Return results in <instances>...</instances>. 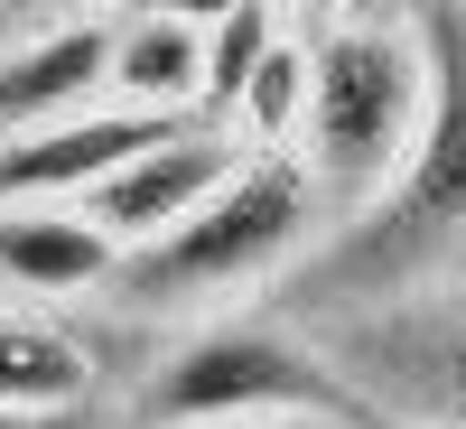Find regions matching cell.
<instances>
[{
	"mask_svg": "<svg viewBox=\"0 0 466 429\" xmlns=\"http://www.w3.org/2000/svg\"><path fill=\"white\" fill-rule=\"evenodd\" d=\"M94 383H103V364L75 327L37 318V308H0V411L66 420L94 402Z\"/></svg>",
	"mask_w": 466,
	"mask_h": 429,
	"instance_id": "30bf717a",
	"label": "cell"
},
{
	"mask_svg": "<svg viewBox=\"0 0 466 429\" xmlns=\"http://www.w3.org/2000/svg\"><path fill=\"white\" fill-rule=\"evenodd\" d=\"M457 281H466V252H457Z\"/></svg>",
	"mask_w": 466,
	"mask_h": 429,
	"instance_id": "d6986e66",
	"label": "cell"
},
{
	"mask_svg": "<svg viewBox=\"0 0 466 429\" xmlns=\"http://www.w3.org/2000/svg\"><path fill=\"white\" fill-rule=\"evenodd\" d=\"M420 112H430V56L420 28L401 19H336L308 56V178L318 197L355 215L364 197L392 187V169L410 159Z\"/></svg>",
	"mask_w": 466,
	"mask_h": 429,
	"instance_id": "3957f363",
	"label": "cell"
},
{
	"mask_svg": "<svg viewBox=\"0 0 466 429\" xmlns=\"http://www.w3.org/2000/svg\"><path fill=\"white\" fill-rule=\"evenodd\" d=\"M336 19H392V0H336Z\"/></svg>",
	"mask_w": 466,
	"mask_h": 429,
	"instance_id": "2e32d148",
	"label": "cell"
},
{
	"mask_svg": "<svg viewBox=\"0 0 466 429\" xmlns=\"http://www.w3.org/2000/svg\"><path fill=\"white\" fill-rule=\"evenodd\" d=\"M103 94L112 103H149V112H206V28L140 0V19L112 28Z\"/></svg>",
	"mask_w": 466,
	"mask_h": 429,
	"instance_id": "8fae6325",
	"label": "cell"
},
{
	"mask_svg": "<svg viewBox=\"0 0 466 429\" xmlns=\"http://www.w3.org/2000/svg\"><path fill=\"white\" fill-rule=\"evenodd\" d=\"M103 75H112V28L103 19H75V28H47L28 47H10L0 56V140L103 103Z\"/></svg>",
	"mask_w": 466,
	"mask_h": 429,
	"instance_id": "9c48e42d",
	"label": "cell"
},
{
	"mask_svg": "<svg viewBox=\"0 0 466 429\" xmlns=\"http://www.w3.org/2000/svg\"><path fill=\"white\" fill-rule=\"evenodd\" d=\"M318 215H327V197H318V178H308V159L252 149L197 215H177L168 233L131 243L122 271H112V290H122V308H197V299H224L243 281H270V271L318 233Z\"/></svg>",
	"mask_w": 466,
	"mask_h": 429,
	"instance_id": "7a4b0ae2",
	"label": "cell"
},
{
	"mask_svg": "<svg viewBox=\"0 0 466 429\" xmlns=\"http://www.w3.org/2000/svg\"><path fill=\"white\" fill-rule=\"evenodd\" d=\"M410 28H420V56H430L420 140L392 169V187L364 197L345 215V233H327V252L299 271L289 299L308 318L448 281L457 252H466V0H410Z\"/></svg>",
	"mask_w": 466,
	"mask_h": 429,
	"instance_id": "6da1fadb",
	"label": "cell"
},
{
	"mask_svg": "<svg viewBox=\"0 0 466 429\" xmlns=\"http://www.w3.org/2000/svg\"><path fill=\"white\" fill-rule=\"evenodd\" d=\"M355 420V393L345 373L327 364L318 336H289V327H206L187 336L177 355L149 373L140 420L149 429H197V420Z\"/></svg>",
	"mask_w": 466,
	"mask_h": 429,
	"instance_id": "5b68a950",
	"label": "cell"
},
{
	"mask_svg": "<svg viewBox=\"0 0 466 429\" xmlns=\"http://www.w3.org/2000/svg\"><path fill=\"white\" fill-rule=\"evenodd\" d=\"M327 364L345 373L355 411H392L420 429H466V281H420L392 299L318 318Z\"/></svg>",
	"mask_w": 466,
	"mask_h": 429,
	"instance_id": "277c9868",
	"label": "cell"
},
{
	"mask_svg": "<svg viewBox=\"0 0 466 429\" xmlns=\"http://www.w3.org/2000/svg\"><path fill=\"white\" fill-rule=\"evenodd\" d=\"M187 122H197V112H149V103H112V94L85 103V112H66V122H37L19 140H0V206H19V197H85L94 178H112L122 159H140V149H159Z\"/></svg>",
	"mask_w": 466,
	"mask_h": 429,
	"instance_id": "52a82bcc",
	"label": "cell"
},
{
	"mask_svg": "<svg viewBox=\"0 0 466 429\" xmlns=\"http://www.w3.org/2000/svg\"><path fill=\"white\" fill-rule=\"evenodd\" d=\"M197 429H345V420H308V411H280V420H197Z\"/></svg>",
	"mask_w": 466,
	"mask_h": 429,
	"instance_id": "5bb4252c",
	"label": "cell"
},
{
	"mask_svg": "<svg viewBox=\"0 0 466 429\" xmlns=\"http://www.w3.org/2000/svg\"><path fill=\"white\" fill-rule=\"evenodd\" d=\"M233 122H252L261 140L299 131V122H308V56H299V47H280V37H270V56L252 66V85H243V103H233Z\"/></svg>",
	"mask_w": 466,
	"mask_h": 429,
	"instance_id": "4fadbf2b",
	"label": "cell"
},
{
	"mask_svg": "<svg viewBox=\"0 0 466 429\" xmlns=\"http://www.w3.org/2000/svg\"><path fill=\"white\" fill-rule=\"evenodd\" d=\"M261 56H270V10H261V0L224 10V19L206 28V112H224V122H233V103H243V85H252Z\"/></svg>",
	"mask_w": 466,
	"mask_h": 429,
	"instance_id": "7c38bea8",
	"label": "cell"
},
{
	"mask_svg": "<svg viewBox=\"0 0 466 429\" xmlns=\"http://www.w3.org/2000/svg\"><path fill=\"white\" fill-rule=\"evenodd\" d=\"M10 10H47V0H10Z\"/></svg>",
	"mask_w": 466,
	"mask_h": 429,
	"instance_id": "ac0fdd59",
	"label": "cell"
},
{
	"mask_svg": "<svg viewBox=\"0 0 466 429\" xmlns=\"http://www.w3.org/2000/svg\"><path fill=\"white\" fill-rule=\"evenodd\" d=\"M0 429H85V411H66V420H28V411H0Z\"/></svg>",
	"mask_w": 466,
	"mask_h": 429,
	"instance_id": "9a60e30c",
	"label": "cell"
},
{
	"mask_svg": "<svg viewBox=\"0 0 466 429\" xmlns=\"http://www.w3.org/2000/svg\"><path fill=\"white\" fill-rule=\"evenodd\" d=\"M345 429H420V420H392V411H355Z\"/></svg>",
	"mask_w": 466,
	"mask_h": 429,
	"instance_id": "e0dca14e",
	"label": "cell"
},
{
	"mask_svg": "<svg viewBox=\"0 0 466 429\" xmlns=\"http://www.w3.org/2000/svg\"><path fill=\"white\" fill-rule=\"evenodd\" d=\"M122 243L56 197H19L0 206V290H37V299H75V290H112Z\"/></svg>",
	"mask_w": 466,
	"mask_h": 429,
	"instance_id": "ba28073f",
	"label": "cell"
},
{
	"mask_svg": "<svg viewBox=\"0 0 466 429\" xmlns=\"http://www.w3.org/2000/svg\"><path fill=\"white\" fill-rule=\"evenodd\" d=\"M243 159H252L243 131L215 122V112H197V122L168 131L159 149H140V159H122L112 178H94V187H85V215L131 252V243H149V233H168L177 215H197V206H206Z\"/></svg>",
	"mask_w": 466,
	"mask_h": 429,
	"instance_id": "8992f818",
	"label": "cell"
}]
</instances>
